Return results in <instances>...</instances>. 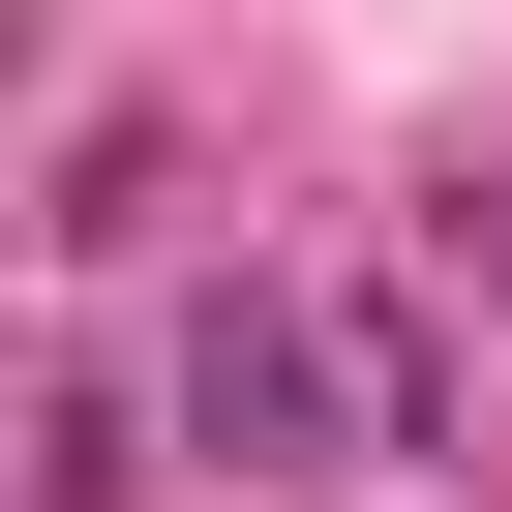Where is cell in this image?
<instances>
[{
    "label": "cell",
    "mask_w": 512,
    "mask_h": 512,
    "mask_svg": "<svg viewBox=\"0 0 512 512\" xmlns=\"http://www.w3.org/2000/svg\"><path fill=\"white\" fill-rule=\"evenodd\" d=\"M181 452H241V482H332V452H362V362H332L302 302H181Z\"/></svg>",
    "instance_id": "6da1fadb"
},
{
    "label": "cell",
    "mask_w": 512,
    "mask_h": 512,
    "mask_svg": "<svg viewBox=\"0 0 512 512\" xmlns=\"http://www.w3.org/2000/svg\"><path fill=\"white\" fill-rule=\"evenodd\" d=\"M452 272H512V181H452Z\"/></svg>",
    "instance_id": "7a4b0ae2"
}]
</instances>
